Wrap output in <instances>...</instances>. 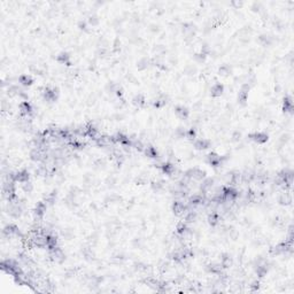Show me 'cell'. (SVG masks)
Returning <instances> with one entry per match:
<instances>
[{"mask_svg": "<svg viewBox=\"0 0 294 294\" xmlns=\"http://www.w3.org/2000/svg\"><path fill=\"white\" fill-rule=\"evenodd\" d=\"M249 138L252 140L258 143V144H263V143H265L268 140V136L265 133H262V132H255L254 134H250Z\"/></svg>", "mask_w": 294, "mask_h": 294, "instance_id": "6da1fadb", "label": "cell"}, {"mask_svg": "<svg viewBox=\"0 0 294 294\" xmlns=\"http://www.w3.org/2000/svg\"><path fill=\"white\" fill-rule=\"evenodd\" d=\"M212 94L214 97H218L220 96L222 93H223V85H220V84H215L213 88H212Z\"/></svg>", "mask_w": 294, "mask_h": 294, "instance_id": "7a4b0ae2", "label": "cell"}, {"mask_svg": "<svg viewBox=\"0 0 294 294\" xmlns=\"http://www.w3.org/2000/svg\"><path fill=\"white\" fill-rule=\"evenodd\" d=\"M175 113H176V115L178 117L180 118H185L187 116V114H189V111L186 108H184V107H177L176 110H175Z\"/></svg>", "mask_w": 294, "mask_h": 294, "instance_id": "3957f363", "label": "cell"}, {"mask_svg": "<svg viewBox=\"0 0 294 294\" xmlns=\"http://www.w3.org/2000/svg\"><path fill=\"white\" fill-rule=\"evenodd\" d=\"M20 108H21V111H22L24 115H28V114L31 113V106H30V103H28L27 101H24V102L21 103Z\"/></svg>", "mask_w": 294, "mask_h": 294, "instance_id": "277c9868", "label": "cell"}, {"mask_svg": "<svg viewBox=\"0 0 294 294\" xmlns=\"http://www.w3.org/2000/svg\"><path fill=\"white\" fill-rule=\"evenodd\" d=\"M20 83L24 85V86H27V85H30L31 83H32V79H31V77L28 76V75H23L20 77Z\"/></svg>", "mask_w": 294, "mask_h": 294, "instance_id": "5b68a950", "label": "cell"}, {"mask_svg": "<svg viewBox=\"0 0 294 294\" xmlns=\"http://www.w3.org/2000/svg\"><path fill=\"white\" fill-rule=\"evenodd\" d=\"M208 146H209V143L206 141L205 139H200L195 143V147H197L198 149H205V148H207Z\"/></svg>", "mask_w": 294, "mask_h": 294, "instance_id": "8992f818", "label": "cell"}, {"mask_svg": "<svg viewBox=\"0 0 294 294\" xmlns=\"http://www.w3.org/2000/svg\"><path fill=\"white\" fill-rule=\"evenodd\" d=\"M68 59H69V56H68V54H60V56L58 58V60H59L60 62H62V63H66L67 61H68Z\"/></svg>", "mask_w": 294, "mask_h": 294, "instance_id": "52a82bcc", "label": "cell"}, {"mask_svg": "<svg viewBox=\"0 0 294 294\" xmlns=\"http://www.w3.org/2000/svg\"><path fill=\"white\" fill-rule=\"evenodd\" d=\"M133 101H134L136 105H141V103H144L145 100H144V98H143V97L138 96V97H136V98H134V100H133Z\"/></svg>", "mask_w": 294, "mask_h": 294, "instance_id": "ba28073f", "label": "cell"}]
</instances>
